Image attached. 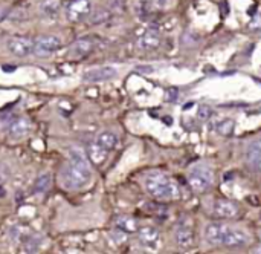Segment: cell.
I'll return each mask as SVG.
<instances>
[{
	"label": "cell",
	"instance_id": "obj_1",
	"mask_svg": "<svg viewBox=\"0 0 261 254\" xmlns=\"http://www.w3.org/2000/svg\"><path fill=\"white\" fill-rule=\"evenodd\" d=\"M92 181V170L87 158L78 149L70 150L69 159L61 170V184L67 190H80Z\"/></svg>",
	"mask_w": 261,
	"mask_h": 254
},
{
	"label": "cell",
	"instance_id": "obj_2",
	"mask_svg": "<svg viewBox=\"0 0 261 254\" xmlns=\"http://www.w3.org/2000/svg\"><path fill=\"white\" fill-rule=\"evenodd\" d=\"M205 239L211 245H222L226 248H242L251 242V238L243 230L225 224H210L205 228Z\"/></svg>",
	"mask_w": 261,
	"mask_h": 254
},
{
	"label": "cell",
	"instance_id": "obj_3",
	"mask_svg": "<svg viewBox=\"0 0 261 254\" xmlns=\"http://www.w3.org/2000/svg\"><path fill=\"white\" fill-rule=\"evenodd\" d=\"M144 187L147 193L158 201H171L179 196V189L176 182L162 172H151L144 179Z\"/></svg>",
	"mask_w": 261,
	"mask_h": 254
},
{
	"label": "cell",
	"instance_id": "obj_4",
	"mask_svg": "<svg viewBox=\"0 0 261 254\" xmlns=\"http://www.w3.org/2000/svg\"><path fill=\"white\" fill-rule=\"evenodd\" d=\"M213 181H214V173L208 164H196L190 169L188 184L194 192L197 193L206 192L211 187Z\"/></svg>",
	"mask_w": 261,
	"mask_h": 254
},
{
	"label": "cell",
	"instance_id": "obj_5",
	"mask_svg": "<svg viewBox=\"0 0 261 254\" xmlns=\"http://www.w3.org/2000/svg\"><path fill=\"white\" fill-rule=\"evenodd\" d=\"M92 14V0H70L66 6V18L70 23H81Z\"/></svg>",
	"mask_w": 261,
	"mask_h": 254
},
{
	"label": "cell",
	"instance_id": "obj_6",
	"mask_svg": "<svg viewBox=\"0 0 261 254\" xmlns=\"http://www.w3.org/2000/svg\"><path fill=\"white\" fill-rule=\"evenodd\" d=\"M63 46V40L61 37L58 35H43L40 38L35 40V44H34V54L38 55V57H49L52 55L54 52H57L60 48Z\"/></svg>",
	"mask_w": 261,
	"mask_h": 254
},
{
	"label": "cell",
	"instance_id": "obj_7",
	"mask_svg": "<svg viewBox=\"0 0 261 254\" xmlns=\"http://www.w3.org/2000/svg\"><path fill=\"white\" fill-rule=\"evenodd\" d=\"M34 44L35 41L28 37H11L6 41V49L14 57H28L34 54Z\"/></svg>",
	"mask_w": 261,
	"mask_h": 254
},
{
	"label": "cell",
	"instance_id": "obj_8",
	"mask_svg": "<svg viewBox=\"0 0 261 254\" xmlns=\"http://www.w3.org/2000/svg\"><path fill=\"white\" fill-rule=\"evenodd\" d=\"M118 75L116 67L113 66H98L87 69L83 74V80L86 83H102V81H110Z\"/></svg>",
	"mask_w": 261,
	"mask_h": 254
},
{
	"label": "cell",
	"instance_id": "obj_9",
	"mask_svg": "<svg viewBox=\"0 0 261 254\" xmlns=\"http://www.w3.org/2000/svg\"><path fill=\"white\" fill-rule=\"evenodd\" d=\"M213 213H214L216 218H220V219H232V218H236L240 213V207L234 201L220 199V201L214 202Z\"/></svg>",
	"mask_w": 261,
	"mask_h": 254
},
{
	"label": "cell",
	"instance_id": "obj_10",
	"mask_svg": "<svg viewBox=\"0 0 261 254\" xmlns=\"http://www.w3.org/2000/svg\"><path fill=\"white\" fill-rule=\"evenodd\" d=\"M138 238H139V242L147 247V248H151V250H156L159 248V242H161V233L158 228L154 227H144L138 232Z\"/></svg>",
	"mask_w": 261,
	"mask_h": 254
},
{
	"label": "cell",
	"instance_id": "obj_11",
	"mask_svg": "<svg viewBox=\"0 0 261 254\" xmlns=\"http://www.w3.org/2000/svg\"><path fill=\"white\" fill-rule=\"evenodd\" d=\"M95 44L90 38H80L69 48V57L73 60H81L93 51Z\"/></svg>",
	"mask_w": 261,
	"mask_h": 254
},
{
	"label": "cell",
	"instance_id": "obj_12",
	"mask_svg": "<svg viewBox=\"0 0 261 254\" xmlns=\"http://www.w3.org/2000/svg\"><path fill=\"white\" fill-rule=\"evenodd\" d=\"M246 161L248 164L261 173V140L257 141H252L249 146H248V150H246Z\"/></svg>",
	"mask_w": 261,
	"mask_h": 254
},
{
	"label": "cell",
	"instance_id": "obj_13",
	"mask_svg": "<svg viewBox=\"0 0 261 254\" xmlns=\"http://www.w3.org/2000/svg\"><path fill=\"white\" fill-rule=\"evenodd\" d=\"M29 132V121L24 118H14L8 124V135L14 140L23 138Z\"/></svg>",
	"mask_w": 261,
	"mask_h": 254
},
{
	"label": "cell",
	"instance_id": "obj_14",
	"mask_svg": "<svg viewBox=\"0 0 261 254\" xmlns=\"http://www.w3.org/2000/svg\"><path fill=\"white\" fill-rule=\"evenodd\" d=\"M168 6V0H141L138 3V12L141 15H148L151 12L164 11Z\"/></svg>",
	"mask_w": 261,
	"mask_h": 254
},
{
	"label": "cell",
	"instance_id": "obj_15",
	"mask_svg": "<svg viewBox=\"0 0 261 254\" xmlns=\"http://www.w3.org/2000/svg\"><path fill=\"white\" fill-rule=\"evenodd\" d=\"M161 46V35L158 32H145L138 40V48L141 51H154Z\"/></svg>",
	"mask_w": 261,
	"mask_h": 254
},
{
	"label": "cell",
	"instance_id": "obj_16",
	"mask_svg": "<svg viewBox=\"0 0 261 254\" xmlns=\"http://www.w3.org/2000/svg\"><path fill=\"white\" fill-rule=\"evenodd\" d=\"M107 155H109V152L106 149H102L96 141L92 143V144H89V147H87V156L96 166H101L106 161Z\"/></svg>",
	"mask_w": 261,
	"mask_h": 254
},
{
	"label": "cell",
	"instance_id": "obj_17",
	"mask_svg": "<svg viewBox=\"0 0 261 254\" xmlns=\"http://www.w3.org/2000/svg\"><path fill=\"white\" fill-rule=\"evenodd\" d=\"M95 141H96L102 149H106L107 152H112V150L118 146V136H116V133L109 132V130L98 133V136H96Z\"/></svg>",
	"mask_w": 261,
	"mask_h": 254
},
{
	"label": "cell",
	"instance_id": "obj_18",
	"mask_svg": "<svg viewBox=\"0 0 261 254\" xmlns=\"http://www.w3.org/2000/svg\"><path fill=\"white\" fill-rule=\"evenodd\" d=\"M176 242L180 248H190L194 244V233L188 227H180L176 232Z\"/></svg>",
	"mask_w": 261,
	"mask_h": 254
},
{
	"label": "cell",
	"instance_id": "obj_19",
	"mask_svg": "<svg viewBox=\"0 0 261 254\" xmlns=\"http://www.w3.org/2000/svg\"><path fill=\"white\" fill-rule=\"evenodd\" d=\"M61 9V0H41L40 11L44 17H55Z\"/></svg>",
	"mask_w": 261,
	"mask_h": 254
},
{
	"label": "cell",
	"instance_id": "obj_20",
	"mask_svg": "<svg viewBox=\"0 0 261 254\" xmlns=\"http://www.w3.org/2000/svg\"><path fill=\"white\" fill-rule=\"evenodd\" d=\"M234 121L231 120V118H223V120H219V121H216L214 124L211 123V129L213 130H216V132H219L220 135H231L232 132H234Z\"/></svg>",
	"mask_w": 261,
	"mask_h": 254
},
{
	"label": "cell",
	"instance_id": "obj_21",
	"mask_svg": "<svg viewBox=\"0 0 261 254\" xmlns=\"http://www.w3.org/2000/svg\"><path fill=\"white\" fill-rule=\"evenodd\" d=\"M115 225H116L118 230H122V232H125V233L136 232V228H138L136 221H135L133 218H128V216H121V218H118L116 222H115Z\"/></svg>",
	"mask_w": 261,
	"mask_h": 254
},
{
	"label": "cell",
	"instance_id": "obj_22",
	"mask_svg": "<svg viewBox=\"0 0 261 254\" xmlns=\"http://www.w3.org/2000/svg\"><path fill=\"white\" fill-rule=\"evenodd\" d=\"M50 187V175L49 173H41L37 181H35V186H34V192L35 193H46Z\"/></svg>",
	"mask_w": 261,
	"mask_h": 254
},
{
	"label": "cell",
	"instance_id": "obj_23",
	"mask_svg": "<svg viewBox=\"0 0 261 254\" xmlns=\"http://www.w3.org/2000/svg\"><path fill=\"white\" fill-rule=\"evenodd\" d=\"M40 244H41V239L38 236L29 235L23 241V251H26V253H35V251H38Z\"/></svg>",
	"mask_w": 261,
	"mask_h": 254
},
{
	"label": "cell",
	"instance_id": "obj_24",
	"mask_svg": "<svg viewBox=\"0 0 261 254\" xmlns=\"http://www.w3.org/2000/svg\"><path fill=\"white\" fill-rule=\"evenodd\" d=\"M213 115H214V112H213V109L208 107V106H200L199 110H197V117H199L202 121H210V120L213 118Z\"/></svg>",
	"mask_w": 261,
	"mask_h": 254
},
{
	"label": "cell",
	"instance_id": "obj_25",
	"mask_svg": "<svg viewBox=\"0 0 261 254\" xmlns=\"http://www.w3.org/2000/svg\"><path fill=\"white\" fill-rule=\"evenodd\" d=\"M249 28H251L252 31H258V29H261V14H258L257 17H254V20L251 21Z\"/></svg>",
	"mask_w": 261,
	"mask_h": 254
},
{
	"label": "cell",
	"instance_id": "obj_26",
	"mask_svg": "<svg viewBox=\"0 0 261 254\" xmlns=\"http://www.w3.org/2000/svg\"><path fill=\"white\" fill-rule=\"evenodd\" d=\"M255 251H257V253H261V247H260V248H257Z\"/></svg>",
	"mask_w": 261,
	"mask_h": 254
}]
</instances>
